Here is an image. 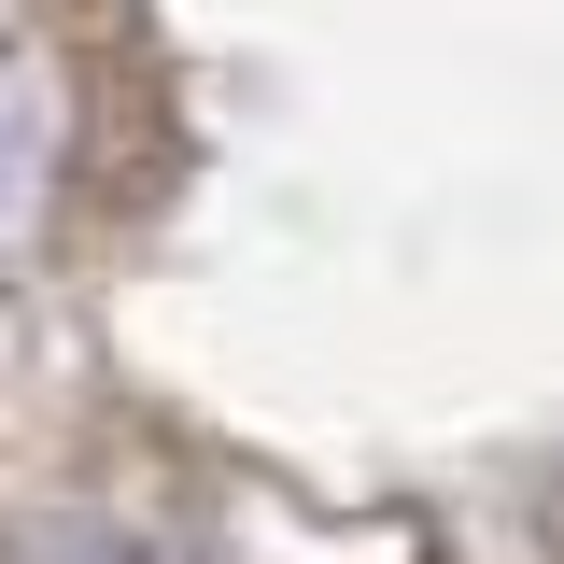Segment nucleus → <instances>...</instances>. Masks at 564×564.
<instances>
[{
	"instance_id": "1",
	"label": "nucleus",
	"mask_w": 564,
	"mask_h": 564,
	"mask_svg": "<svg viewBox=\"0 0 564 564\" xmlns=\"http://www.w3.org/2000/svg\"><path fill=\"white\" fill-rule=\"evenodd\" d=\"M43 141H57V85L29 43H0V240L43 212Z\"/></svg>"
}]
</instances>
